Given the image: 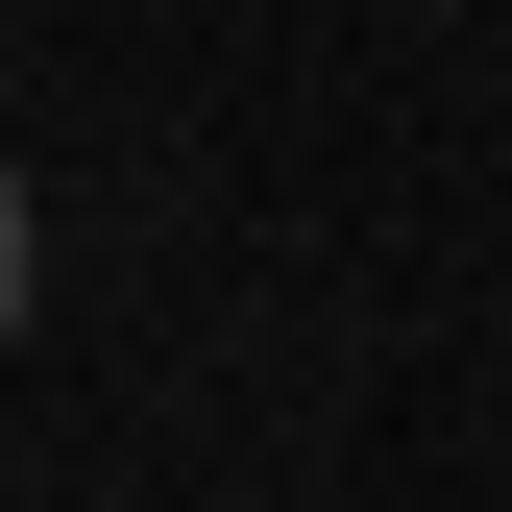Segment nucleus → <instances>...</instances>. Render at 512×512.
<instances>
[{
    "mask_svg": "<svg viewBox=\"0 0 512 512\" xmlns=\"http://www.w3.org/2000/svg\"><path fill=\"white\" fill-rule=\"evenodd\" d=\"M25 269H49V220H25V171H0V342H25Z\"/></svg>",
    "mask_w": 512,
    "mask_h": 512,
    "instance_id": "obj_1",
    "label": "nucleus"
}]
</instances>
